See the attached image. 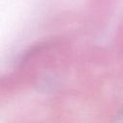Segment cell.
Returning <instances> with one entry per match:
<instances>
[{
  "label": "cell",
  "mask_w": 123,
  "mask_h": 123,
  "mask_svg": "<svg viewBox=\"0 0 123 123\" xmlns=\"http://www.w3.org/2000/svg\"><path fill=\"white\" fill-rule=\"evenodd\" d=\"M119 116H120L121 119L123 120V108H122V110H121V111H120V113H119Z\"/></svg>",
  "instance_id": "cell-1"
}]
</instances>
